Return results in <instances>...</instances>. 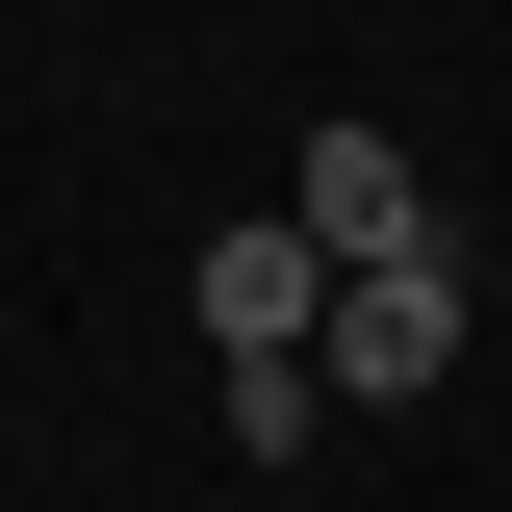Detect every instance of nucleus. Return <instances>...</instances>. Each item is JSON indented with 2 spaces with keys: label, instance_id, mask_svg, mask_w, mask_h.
<instances>
[{
  "label": "nucleus",
  "instance_id": "obj_2",
  "mask_svg": "<svg viewBox=\"0 0 512 512\" xmlns=\"http://www.w3.org/2000/svg\"><path fill=\"white\" fill-rule=\"evenodd\" d=\"M282 231H308V256H436V180L333 103V128H308V180H282Z\"/></svg>",
  "mask_w": 512,
  "mask_h": 512
},
{
  "label": "nucleus",
  "instance_id": "obj_1",
  "mask_svg": "<svg viewBox=\"0 0 512 512\" xmlns=\"http://www.w3.org/2000/svg\"><path fill=\"white\" fill-rule=\"evenodd\" d=\"M308 384H333V410H436V384H461V256H333Z\"/></svg>",
  "mask_w": 512,
  "mask_h": 512
},
{
  "label": "nucleus",
  "instance_id": "obj_3",
  "mask_svg": "<svg viewBox=\"0 0 512 512\" xmlns=\"http://www.w3.org/2000/svg\"><path fill=\"white\" fill-rule=\"evenodd\" d=\"M180 308H205V359H308L333 256H308V231H205V256H180Z\"/></svg>",
  "mask_w": 512,
  "mask_h": 512
}]
</instances>
